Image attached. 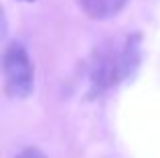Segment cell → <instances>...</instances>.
<instances>
[{
  "label": "cell",
  "mask_w": 160,
  "mask_h": 158,
  "mask_svg": "<svg viewBox=\"0 0 160 158\" xmlns=\"http://www.w3.org/2000/svg\"><path fill=\"white\" fill-rule=\"evenodd\" d=\"M14 158H47V156H45V152L41 150V148H37V146H27V148H22V150H20Z\"/></svg>",
  "instance_id": "obj_4"
},
{
  "label": "cell",
  "mask_w": 160,
  "mask_h": 158,
  "mask_svg": "<svg viewBox=\"0 0 160 158\" xmlns=\"http://www.w3.org/2000/svg\"><path fill=\"white\" fill-rule=\"evenodd\" d=\"M4 89L12 99H24L35 89V67L28 57V51L20 43H10L4 49L2 57Z\"/></svg>",
  "instance_id": "obj_2"
},
{
  "label": "cell",
  "mask_w": 160,
  "mask_h": 158,
  "mask_svg": "<svg viewBox=\"0 0 160 158\" xmlns=\"http://www.w3.org/2000/svg\"><path fill=\"white\" fill-rule=\"evenodd\" d=\"M81 10L93 20H106L116 16L128 0H77Z\"/></svg>",
  "instance_id": "obj_3"
},
{
  "label": "cell",
  "mask_w": 160,
  "mask_h": 158,
  "mask_svg": "<svg viewBox=\"0 0 160 158\" xmlns=\"http://www.w3.org/2000/svg\"><path fill=\"white\" fill-rule=\"evenodd\" d=\"M24 2H32V0H24Z\"/></svg>",
  "instance_id": "obj_5"
},
{
  "label": "cell",
  "mask_w": 160,
  "mask_h": 158,
  "mask_svg": "<svg viewBox=\"0 0 160 158\" xmlns=\"http://www.w3.org/2000/svg\"><path fill=\"white\" fill-rule=\"evenodd\" d=\"M140 37L130 35L122 43H109L95 51L89 65V91L99 95L136 71L140 63Z\"/></svg>",
  "instance_id": "obj_1"
}]
</instances>
